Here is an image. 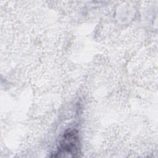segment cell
Returning <instances> with one entry per match:
<instances>
[{
	"label": "cell",
	"instance_id": "obj_1",
	"mask_svg": "<svg viewBox=\"0 0 158 158\" xmlns=\"http://www.w3.org/2000/svg\"><path fill=\"white\" fill-rule=\"evenodd\" d=\"M78 143L77 133L75 130L66 132L63 136L60 143L61 150L67 153H75Z\"/></svg>",
	"mask_w": 158,
	"mask_h": 158
}]
</instances>
